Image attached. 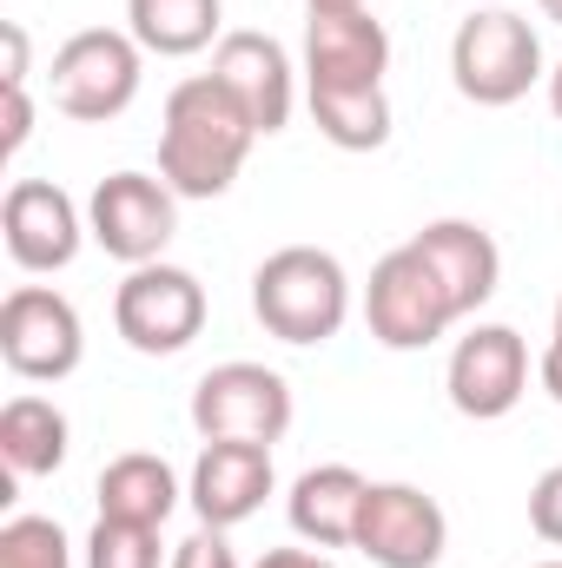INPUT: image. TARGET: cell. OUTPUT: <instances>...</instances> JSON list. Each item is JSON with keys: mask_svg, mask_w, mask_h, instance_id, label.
Here are the masks:
<instances>
[{"mask_svg": "<svg viewBox=\"0 0 562 568\" xmlns=\"http://www.w3.org/2000/svg\"><path fill=\"white\" fill-rule=\"evenodd\" d=\"M252 113L232 100V87L219 73H192L165 93V120H159V179L179 199H219L232 192V179L252 159Z\"/></svg>", "mask_w": 562, "mask_h": 568, "instance_id": "obj_1", "label": "cell"}, {"mask_svg": "<svg viewBox=\"0 0 562 568\" xmlns=\"http://www.w3.org/2000/svg\"><path fill=\"white\" fill-rule=\"evenodd\" d=\"M252 311L279 344H331L351 317V278L318 245H284L252 272Z\"/></svg>", "mask_w": 562, "mask_h": 568, "instance_id": "obj_2", "label": "cell"}, {"mask_svg": "<svg viewBox=\"0 0 562 568\" xmlns=\"http://www.w3.org/2000/svg\"><path fill=\"white\" fill-rule=\"evenodd\" d=\"M450 80L470 106H516L543 80V40L523 13L483 7L450 33Z\"/></svg>", "mask_w": 562, "mask_h": 568, "instance_id": "obj_3", "label": "cell"}, {"mask_svg": "<svg viewBox=\"0 0 562 568\" xmlns=\"http://www.w3.org/2000/svg\"><path fill=\"white\" fill-rule=\"evenodd\" d=\"M145 80V47L120 27H80L60 53H53V106L67 120L107 126L140 100Z\"/></svg>", "mask_w": 562, "mask_h": 568, "instance_id": "obj_4", "label": "cell"}, {"mask_svg": "<svg viewBox=\"0 0 562 568\" xmlns=\"http://www.w3.org/2000/svg\"><path fill=\"white\" fill-rule=\"evenodd\" d=\"M87 357V324L53 284H13L0 297V364L27 384H60Z\"/></svg>", "mask_w": 562, "mask_h": 568, "instance_id": "obj_5", "label": "cell"}, {"mask_svg": "<svg viewBox=\"0 0 562 568\" xmlns=\"http://www.w3.org/2000/svg\"><path fill=\"white\" fill-rule=\"evenodd\" d=\"M364 324L384 351H430L450 324H456V304L450 291L436 284V272L423 265L418 245H398L371 265L364 284Z\"/></svg>", "mask_w": 562, "mask_h": 568, "instance_id": "obj_6", "label": "cell"}, {"mask_svg": "<svg viewBox=\"0 0 562 568\" xmlns=\"http://www.w3.org/2000/svg\"><path fill=\"white\" fill-rule=\"evenodd\" d=\"M179 232V192L152 172H107L87 199V239L127 272L152 265Z\"/></svg>", "mask_w": 562, "mask_h": 568, "instance_id": "obj_7", "label": "cell"}, {"mask_svg": "<svg viewBox=\"0 0 562 568\" xmlns=\"http://www.w3.org/2000/svg\"><path fill=\"white\" fill-rule=\"evenodd\" d=\"M113 324L140 357H172L205 331V284L165 258L133 265L127 284L113 291Z\"/></svg>", "mask_w": 562, "mask_h": 568, "instance_id": "obj_8", "label": "cell"}, {"mask_svg": "<svg viewBox=\"0 0 562 568\" xmlns=\"http://www.w3.org/2000/svg\"><path fill=\"white\" fill-rule=\"evenodd\" d=\"M192 429L205 443H279L291 429V384L265 364H219L192 384Z\"/></svg>", "mask_w": 562, "mask_h": 568, "instance_id": "obj_9", "label": "cell"}, {"mask_svg": "<svg viewBox=\"0 0 562 568\" xmlns=\"http://www.w3.org/2000/svg\"><path fill=\"white\" fill-rule=\"evenodd\" d=\"M351 549H364L378 568H436L450 549V516L418 483H371Z\"/></svg>", "mask_w": 562, "mask_h": 568, "instance_id": "obj_10", "label": "cell"}, {"mask_svg": "<svg viewBox=\"0 0 562 568\" xmlns=\"http://www.w3.org/2000/svg\"><path fill=\"white\" fill-rule=\"evenodd\" d=\"M443 390L476 424L510 417L523 404V390H530V344L510 324H476L470 337H456L450 371H443Z\"/></svg>", "mask_w": 562, "mask_h": 568, "instance_id": "obj_11", "label": "cell"}, {"mask_svg": "<svg viewBox=\"0 0 562 568\" xmlns=\"http://www.w3.org/2000/svg\"><path fill=\"white\" fill-rule=\"evenodd\" d=\"M391 33L371 7H304V87H384Z\"/></svg>", "mask_w": 562, "mask_h": 568, "instance_id": "obj_12", "label": "cell"}, {"mask_svg": "<svg viewBox=\"0 0 562 568\" xmlns=\"http://www.w3.org/2000/svg\"><path fill=\"white\" fill-rule=\"evenodd\" d=\"M0 239L20 272H67L80 258L87 219L53 179H13L7 205H0Z\"/></svg>", "mask_w": 562, "mask_h": 568, "instance_id": "obj_13", "label": "cell"}, {"mask_svg": "<svg viewBox=\"0 0 562 568\" xmlns=\"http://www.w3.org/2000/svg\"><path fill=\"white\" fill-rule=\"evenodd\" d=\"M279 469H272V443H205L192 476H185V496L199 509V523L212 529H239L265 509Z\"/></svg>", "mask_w": 562, "mask_h": 568, "instance_id": "obj_14", "label": "cell"}, {"mask_svg": "<svg viewBox=\"0 0 562 568\" xmlns=\"http://www.w3.org/2000/svg\"><path fill=\"white\" fill-rule=\"evenodd\" d=\"M212 73L232 87V100L252 113V126H259V140H272L291 126V100H298V87H291V53H284L272 33H259V27H232L225 40H219V53H212Z\"/></svg>", "mask_w": 562, "mask_h": 568, "instance_id": "obj_15", "label": "cell"}, {"mask_svg": "<svg viewBox=\"0 0 562 568\" xmlns=\"http://www.w3.org/2000/svg\"><path fill=\"white\" fill-rule=\"evenodd\" d=\"M411 245L423 252V265L436 272V284L450 291L456 317H476V311L496 297V284H503V252H496V239H490L476 219H430Z\"/></svg>", "mask_w": 562, "mask_h": 568, "instance_id": "obj_16", "label": "cell"}, {"mask_svg": "<svg viewBox=\"0 0 562 568\" xmlns=\"http://www.w3.org/2000/svg\"><path fill=\"white\" fill-rule=\"evenodd\" d=\"M364 496L371 483L351 469V463H318L291 483V536H304L311 549H351L358 542V516H364Z\"/></svg>", "mask_w": 562, "mask_h": 568, "instance_id": "obj_17", "label": "cell"}, {"mask_svg": "<svg viewBox=\"0 0 562 568\" xmlns=\"http://www.w3.org/2000/svg\"><path fill=\"white\" fill-rule=\"evenodd\" d=\"M179 476H172V463L165 456H152V449H127V456H113L107 469H100V516H113V523H140V529H159L172 509H179Z\"/></svg>", "mask_w": 562, "mask_h": 568, "instance_id": "obj_18", "label": "cell"}, {"mask_svg": "<svg viewBox=\"0 0 562 568\" xmlns=\"http://www.w3.org/2000/svg\"><path fill=\"white\" fill-rule=\"evenodd\" d=\"M219 27H225V0H127V33L159 60H185L225 40Z\"/></svg>", "mask_w": 562, "mask_h": 568, "instance_id": "obj_19", "label": "cell"}, {"mask_svg": "<svg viewBox=\"0 0 562 568\" xmlns=\"http://www.w3.org/2000/svg\"><path fill=\"white\" fill-rule=\"evenodd\" d=\"M67 410L53 397H7L0 410V456L13 476H53L67 463Z\"/></svg>", "mask_w": 562, "mask_h": 568, "instance_id": "obj_20", "label": "cell"}, {"mask_svg": "<svg viewBox=\"0 0 562 568\" xmlns=\"http://www.w3.org/2000/svg\"><path fill=\"white\" fill-rule=\"evenodd\" d=\"M318 133L338 152H378L391 140V93L384 87H304Z\"/></svg>", "mask_w": 562, "mask_h": 568, "instance_id": "obj_21", "label": "cell"}, {"mask_svg": "<svg viewBox=\"0 0 562 568\" xmlns=\"http://www.w3.org/2000/svg\"><path fill=\"white\" fill-rule=\"evenodd\" d=\"M0 568H73V542L53 516H13L0 529Z\"/></svg>", "mask_w": 562, "mask_h": 568, "instance_id": "obj_22", "label": "cell"}, {"mask_svg": "<svg viewBox=\"0 0 562 568\" xmlns=\"http://www.w3.org/2000/svg\"><path fill=\"white\" fill-rule=\"evenodd\" d=\"M87 568H159V529L100 516L87 536Z\"/></svg>", "mask_w": 562, "mask_h": 568, "instance_id": "obj_23", "label": "cell"}, {"mask_svg": "<svg viewBox=\"0 0 562 568\" xmlns=\"http://www.w3.org/2000/svg\"><path fill=\"white\" fill-rule=\"evenodd\" d=\"M172 568H239L232 556V542H225V529H212V523H199L179 549H172Z\"/></svg>", "mask_w": 562, "mask_h": 568, "instance_id": "obj_24", "label": "cell"}, {"mask_svg": "<svg viewBox=\"0 0 562 568\" xmlns=\"http://www.w3.org/2000/svg\"><path fill=\"white\" fill-rule=\"evenodd\" d=\"M530 529H536L543 542H556V549H562V463H556V469H543V476H536V489H530Z\"/></svg>", "mask_w": 562, "mask_h": 568, "instance_id": "obj_25", "label": "cell"}, {"mask_svg": "<svg viewBox=\"0 0 562 568\" xmlns=\"http://www.w3.org/2000/svg\"><path fill=\"white\" fill-rule=\"evenodd\" d=\"M0 106H7L0 113V152L13 159L20 145L33 140V100H27V87H0Z\"/></svg>", "mask_w": 562, "mask_h": 568, "instance_id": "obj_26", "label": "cell"}, {"mask_svg": "<svg viewBox=\"0 0 562 568\" xmlns=\"http://www.w3.org/2000/svg\"><path fill=\"white\" fill-rule=\"evenodd\" d=\"M0 53H7L0 87H27V27L20 20H0Z\"/></svg>", "mask_w": 562, "mask_h": 568, "instance_id": "obj_27", "label": "cell"}, {"mask_svg": "<svg viewBox=\"0 0 562 568\" xmlns=\"http://www.w3.org/2000/svg\"><path fill=\"white\" fill-rule=\"evenodd\" d=\"M536 377H543V390H550V397L562 404V297H556V324H550V351H543Z\"/></svg>", "mask_w": 562, "mask_h": 568, "instance_id": "obj_28", "label": "cell"}, {"mask_svg": "<svg viewBox=\"0 0 562 568\" xmlns=\"http://www.w3.org/2000/svg\"><path fill=\"white\" fill-rule=\"evenodd\" d=\"M252 568H338L331 556H318V549H265Z\"/></svg>", "mask_w": 562, "mask_h": 568, "instance_id": "obj_29", "label": "cell"}, {"mask_svg": "<svg viewBox=\"0 0 562 568\" xmlns=\"http://www.w3.org/2000/svg\"><path fill=\"white\" fill-rule=\"evenodd\" d=\"M550 106H556V120H562V60H556V73H550Z\"/></svg>", "mask_w": 562, "mask_h": 568, "instance_id": "obj_30", "label": "cell"}, {"mask_svg": "<svg viewBox=\"0 0 562 568\" xmlns=\"http://www.w3.org/2000/svg\"><path fill=\"white\" fill-rule=\"evenodd\" d=\"M304 7H371V0H304Z\"/></svg>", "mask_w": 562, "mask_h": 568, "instance_id": "obj_31", "label": "cell"}, {"mask_svg": "<svg viewBox=\"0 0 562 568\" xmlns=\"http://www.w3.org/2000/svg\"><path fill=\"white\" fill-rule=\"evenodd\" d=\"M536 7H543V13H550V20L562 27V0H536Z\"/></svg>", "mask_w": 562, "mask_h": 568, "instance_id": "obj_32", "label": "cell"}, {"mask_svg": "<svg viewBox=\"0 0 562 568\" xmlns=\"http://www.w3.org/2000/svg\"><path fill=\"white\" fill-rule=\"evenodd\" d=\"M536 568H562V562H536Z\"/></svg>", "mask_w": 562, "mask_h": 568, "instance_id": "obj_33", "label": "cell"}]
</instances>
